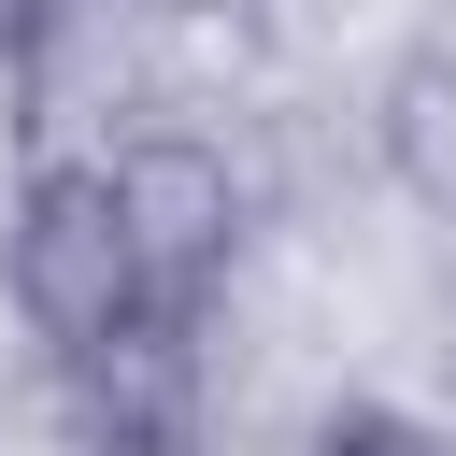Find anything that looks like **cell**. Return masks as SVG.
Instances as JSON below:
<instances>
[{
  "instance_id": "1",
  "label": "cell",
  "mask_w": 456,
  "mask_h": 456,
  "mask_svg": "<svg viewBox=\"0 0 456 456\" xmlns=\"http://www.w3.org/2000/svg\"><path fill=\"white\" fill-rule=\"evenodd\" d=\"M100 200H114V242H128L142 299H171V314H200V285H228V256L256 242V171L214 128H171V114L100 157Z\"/></svg>"
},
{
  "instance_id": "4",
  "label": "cell",
  "mask_w": 456,
  "mask_h": 456,
  "mask_svg": "<svg viewBox=\"0 0 456 456\" xmlns=\"http://www.w3.org/2000/svg\"><path fill=\"white\" fill-rule=\"evenodd\" d=\"M314 456H456V428H428L399 399H328L314 413Z\"/></svg>"
},
{
  "instance_id": "2",
  "label": "cell",
  "mask_w": 456,
  "mask_h": 456,
  "mask_svg": "<svg viewBox=\"0 0 456 456\" xmlns=\"http://www.w3.org/2000/svg\"><path fill=\"white\" fill-rule=\"evenodd\" d=\"M0 299H14V328H28L57 370L100 356V342L142 314V271H128V242H114L100 171H28V185H14V214H0Z\"/></svg>"
},
{
  "instance_id": "3",
  "label": "cell",
  "mask_w": 456,
  "mask_h": 456,
  "mask_svg": "<svg viewBox=\"0 0 456 456\" xmlns=\"http://www.w3.org/2000/svg\"><path fill=\"white\" fill-rule=\"evenodd\" d=\"M57 413H71V456H214V328L142 299L100 356L57 370Z\"/></svg>"
}]
</instances>
